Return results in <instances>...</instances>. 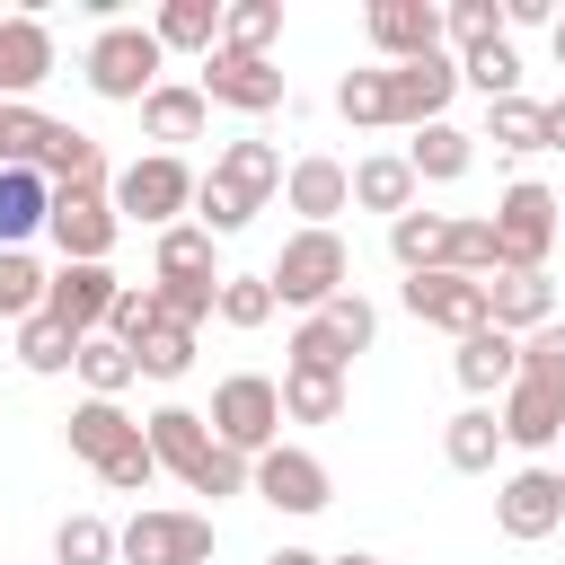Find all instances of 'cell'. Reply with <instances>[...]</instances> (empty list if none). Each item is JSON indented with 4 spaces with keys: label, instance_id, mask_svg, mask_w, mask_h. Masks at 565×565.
<instances>
[{
    "label": "cell",
    "instance_id": "d590c367",
    "mask_svg": "<svg viewBox=\"0 0 565 565\" xmlns=\"http://www.w3.org/2000/svg\"><path fill=\"white\" fill-rule=\"evenodd\" d=\"M274 35H282V0H230L221 9V44L230 53H274Z\"/></svg>",
    "mask_w": 565,
    "mask_h": 565
},
{
    "label": "cell",
    "instance_id": "7a4b0ae2",
    "mask_svg": "<svg viewBox=\"0 0 565 565\" xmlns=\"http://www.w3.org/2000/svg\"><path fill=\"white\" fill-rule=\"evenodd\" d=\"M274 194H282V150H274V141H221V150H212V177H203V194H194V221H203L212 238H238Z\"/></svg>",
    "mask_w": 565,
    "mask_h": 565
},
{
    "label": "cell",
    "instance_id": "4fadbf2b",
    "mask_svg": "<svg viewBox=\"0 0 565 565\" xmlns=\"http://www.w3.org/2000/svg\"><path fill=\"white\" fill-rule=\"evenodd\" d=\"M450 97H459V62L450 53H424V62H397L388 71V124H406V132L450 124Z\"/></svg>",
    "mask_w": 565,
    "mask_h": 565
},
{
    "label": "cell",
    "instance_id": "277c9868",
    "mask_svg": "<svg viewBox=\"0 0 565 565\" xmlns=\"http://www.w3.org/2000/svg\"><path fill=\"white\" fill-rule=\"evenodd\" d=\"M159 62H168V44L150 35V26H97V44H88V88L106 97V106H141L150 88H159Z\"/></svg>",
    "mask_w": 565,
    "mask_h": 565
},
{
    "label": "cell",
    "instance_id": "8992f818",
    "mask_svg": "<svg viewBox=\"0 0 565 565\" xmlns=\"http://www.w3.org/2000/svg\"><path fill=\"white\" fill-rule=\"evenodd\" d=\"M556 194L539 185V177H521V185H503V203H494V256H503V274H547V247H556Z\"/></svg>",
    "mask_w": 565,
    "mask_h": 565
},
{
    "label": "cell",
    "instance_id": "cb8c5ba5",
    "mask_svg": "<svg viewBox=\"0 0 565 565\" xmlns=\"http://www.w3.org/2000/svg\"><path fill=\"white\" fill-rule=\"evenodd\" d=\"M486 300H494V327H503V335H539V327L556 318V282H547V274H494Z\"/></svg>",
    "mask_w": 565,
    "mask_h": 565
},
{
    "label": "cell",
    "instance_id": "30bf717a",
    "mask_svg": "<svg viewBox=\"0 0 565 565\" xmlns=\"http://www.w3.org/2000/svg\"><path fill=\"white\" fill-rule=\"evenodd\" d=\"M247 494H256V503H274V512H291V521H309V512H327L335 477H327V459H318V450H300V441H274V450L256 459Z\"/></svg>",
    "mask_w": 565,
    "mask_h": 565
},
{
    "label": "cell",
    "instance_id": "9c48e42d",
    "mask_svg": "<svg viewBox=\"0 0 565 565\" xmlns=\"http://www.w3.org/2000/svg\"><path fill=\"white\" fill-rule=\"evenodd\" d=\"M115 565H212V521L203 512H132L115 530Z\"/></svg>",
    "mask_w": 565,
    "mask_h": 565
},
{
    "label": "cell",
    "instance_id": "484cf974",
    "mask_svg": "<svg viewBox=\"0 0 565 565\" xmlns=\"http://www.w3.org/2000/svg\"><path fill=\"white\" fill-rule=\"evenodd\" d=\"M44 185H53V194H71V185H115V177H106V150H97V132H79V124H53V141H44Z\"/></svg>",
    "mask_w": 565,
    "mask_h": 565
},
{
    "label": "cell",
    "instance_id": "ac0fdd59",
    "mask_svg": "<svg viewBox=\"0 0 565 565\" xmlns=\"http://www.w3.org/2000/svg\"><path fill=\"white\" fill-rule=\"evenodd\" d=\"M44 79H53V26H44L35 9L0 18V97H9V106H26Z\"/></svg>",
    "mask_w": 565,
    "mask_h": 565
},
{
    "label": "cell",
    "instance_id": "db71d44e",
    "mask_svg": "<svg viewBox=\"0 0 565 565\" xmlns=\"http://www.w3.org/2000/svg\"><path fill=\"white\" fill-rule=\"evenodd\" d=\"M547 35H556V71H565V18H556V26H547Z\"/></svg>",
    "mask_w": 565,
    "mask_h": 565
},
{
    "label": "cell",
    "instance_id": "b9f144b4",
    "mask_svg": "<svg viewBox=\"0 0 565 565\" xmlns=\"http://www.w3.org/2000/svg\"><path fill=\"white\" fill-rule=\"evenodd\" d=\"M441 274H468V282H494L503 256H494V221H450V256Z\"/></svg>",
    "mask_w": 565,
    "mask_h": 565
},
{
    "label": "cell",
    "instance_id": "f6af8a7d",
    "mask_svg": "<svg viewBox=\"0 0 565 565\" xmlns=\"http://www.w3.org/2000/svg\"><path fill=\"white\" fill-rule=\"evenodd\" d=\"M274 309H282V300H274V282H265V274H221V327H238V335H247V327H265Z\"/></svg>",
    "mask_w": 565,
    "mask_h": 565
},
{
    "label": "cell",
    "instance_id": "4dcf8cb0",
    "mask_svg": "<svg viewBox=\"0 0 565 565\" xmlns=\"http://www.w3.org/2000/svg\"><path fill=\"white\" fill-rule=\"evenodd\" d=\"M335 415H344V380L282 362V424H335Z\"/></svg>",
    "mask_w": 565,
    "mask_h": 565
},
{
    "label": "cell",
    "instance_id": "8d00e7d4",
    "mask_svg": "<svg viewBox=\"0 0 565 565\" xmlns=\"http://www.w3.org/2000/svg\"><path fill=\"white\" fill-rule=\"evenodd\" d=\"M291 371H335V380H344V371H353V344H344V335H335V318H327V309H318V318H300V327H291Z\"/></svg>",
    "mask_w": 565,
    "mask_h": 565
},
{
    "label": "cell",
    "instance_id": "5b68a950",
    "mask_svg": "<svg viewBox=\"0 0 565 565\" xmlns=\"http://www.w3.org/2000/svg\"><path fill=\"white\" fill-rule=\"evenodd\" d=\"M194 194H203V177H194L177 150H150V159H132V168L115 177V212L141 221V230H177V221L194 212Z\"/></svg>",
    "mask_w": 565,
    "mask_h": 565
},
{
    "label": "cell",
    "instance_id": "d6986e66",
    "mask_svg": "<svg viewBox=\"0 0 565 565\" xmlns=\"http://www.w3.org/2000/svg\"><path fill=\"white\" fill-rule=\"evenodd\" d=\"M62 441H71V459L115 468V459L141 441V424L124 415V397H79V406H71V424H62Z\"/></svg>",
    "mask_w": 565,
    "mask_h": 565
},
{
    "label": "cell",
    "instance_id": "1f68e13d",
    "mask_svg": "<svg viewBox=\"0 0 565 565\" xmlns=\"http://www.w3.org/2000/svg\"><path fill=\"white\" fill-rule=\"evenodd\" d=\"M459 79L486 97V106H503V97H521V53H512V35H494V44H477V53H459Z\"/></svg>",
    "mask_w": 565,
    "mask_h": 565
},
{
    "label": "cell",
    "instance_id": "74e56055",
    "mask_svg": "<svg viewBox=\"0 0 565 565\" xmlns=\"http://www.w3.org/2000/svg\"><path fill=\"white\" fill-rule=\"evenodd\" d=\"M132 362H141V380H185V371H194V327L159 318V327L132 344Z\"/></svg>",
    "mask_w": 565,
    "mask_h": 565
},
{
    "label": "cell",
    "instance_id": "52a82bcc",
    "mask_svg": "<svg viewBox=\"0 0 565 565\" xmlns=\"http://www.w3.org/2000/svg\"><path fill=\"white\" fill-rule=\"evenodd\" d=\"M212 433H221L238 459H265L274 433H282V380H265V371H230V380L212 388Z\"/></svg>",
    "mask_w": 565,
    "mask_h": 565
},
{
    "label": "cell",
    "instance_id": "9a60e30c",
    "mask_svg": "<svg viewBox=\"0 0 565 565\" xmlns=\"http://www.w3.org/2000/svg\"><path fill=\"white\" fill-rule=\"evenodd\" d=\"M362 26H371V44H380V62H388V71H397V62H424V53H441V44H450L433 0H371V9H362Z\"/></svg>",
    "mask_w": 565,
    "mask_h": 565
},
{
    "label": "cell",
    "instance_id": "ab89813d",
    "mask_svg": "<svg viewBox=\"0 0 565 565\" xmlns=\"http://www.w3.org/2000/svg\"><path fill=\"white\" fill-rule=\"evenodd\" d=\"M53 565H115V521L106 512H71L53 530Z\"/></svg>",
    "mask_w": 565,
    "mask_h": 565
},
{
    "label": "cell",
    "instance_id": "816d5d0a",
    "mask_svg": "<svg viewBox=\"0 0 565 565\" xmlns=\"http://www.w3.org/2000/svg\"><path fill=\"white\" fill-rule=\"evenodd\" d=\"M265 565H327V556H318V547H274Z\"/></svg>",
    "mask_w": 565,
    "mask_h": 565
},
{
    "label": "cell",
    "instance_id": "d6a6232c",
    "mask_svg": "<svg viewBox=\"0 0 565 565\" xmlns=\"http://www.w3.org/2000/svg\"><path fill=\"white\" fill-rule=\"evenodd\" d=\"M159 282H221V274H212V230H203V221L159 230Z\"/></svg>",
    "mask_w": 565,
    "mask_h": 565
},
{
    "label": "cell",
    "instance_id": "7bdbcfd3",
    "mask_svg": "<svg viewBox=\"0 0 565 565\" xmlns=\"http://www.w3.org/2000/svg\"><path fill=\"white\" fill-rule=\"evenodd\" d=\"M44 282H53V274H44L26 247H0V318H35V309H44Z\"/></svg>",
    "mask_w": 565,
    "mask_h": 565
},
{
    "label": "cell",
    "instance_id": "836d02e7",
    "mask_svg": "<svg viewBox=\"0 0 565 565\" xmlns=\"http://www.w3.org/2000/svg\"><path fill=\"white\" fill-rule=\"evenodd\" d=\"M18 362H26L35 380H53V371H79V335H71V327H53V318L35 309V318H18Z\"/></svg>",
    "mask_w": 565,
    "mask_h": 565
},
{
    "label": "cell",
    "instance_id": "44dd1931",
    "mask_svg": "<svg viewBox=\"0 0 565 565\" xmlns=\"http://www.w3.org/2000/svg\"><path fill=\"white\" fill-rule=\"evenodd\" d=\"M494 415H503V441H512V450H556V441H565V388L512 380Z\"/></svg>",
    "mask_w": 565,
    "mask_h": 565
},
{
    "label": "cell",
    "instance_id": "ffe728a7",
    "mask_svg": "<svg viewBox=\"0 0 565 565\" xmlns=\"http://www.w3.org/2000/svg\"><path fill=\"white\" fill-rule=\"evenodd\" d=\"M450 371H459V388L486 406V397H503V388L521 380V335H503V327H477V335H459Z\"/></svg>",
    "mask_w": 565,
    "mask_h": 565
},
{
    "label": "cell",
    "instance_id": "c3c4849f",
    "mask_svg": "<svg viewBox=\"0 0 565 565\" xmlns=\"http://www.w3.org/2000/svg\"><path fill=\"white\" fill-rule=\"evenodd\" d=\"M521 380H539V388H565V327L547 318L539 335H521Z\"/></svg>",
    "mask_w": 565,
    "mask_h": 565
},
{
    "label": "cell",
    "instance_id": "2e32d148",
    "mask_svg": "<svg viewBox=\"0 0 565 565\" xmlns=\"http://www.w3.org/2000/svg\"><path fill=\"white\" fill-rule=\"evenodd\" d=\"M115 291H124V282H115L106 265H62V274L44 282V318H53V327H71V335L88 344V335H106Z\"/></svg>",
    "mask_w": 565,
    "mask_h": 565
},
{
    "label": "cell",
    "instance_id": "60d3db41",
    "mask_svg": "<svg viewBox=\"0 0 565 565\" xmlns=\"http://www.w3.org/2000/svg\"><path fill=\"white\" fill-rule=\"evenodd\" d=\"M44 141H53V115L0 97V168H44Z\"/></svg>",
    "mask_w": 565,
    "mask_h": 565
},
{
    "label": "cell",
    "instance_id": "8fae6325",
    "mask_svg": "<svg viewBox=\"0 0 565 565\" xmlns=\"http://www.w3.org/2000/svg\"><path fill=\"white\" fill-rule=\"evenodd\" d=\"M494 530L521 539V547H539L547 530H565V477L556 468H512L494 486Z\"/></svg>",
    "mask_w": 565,
    "mask_h": 565
},
{
    "label": "cell",
    "instance_id": "e575fe53",
    "mask_svg": "<svg viewBox=\"0 0 565 565\" xmlns=\"http://www.w3.org/2000/svg\"><path fill=\"white\" fill-rule=\"evenodd\" d=\"M486 141L494 150H547V106L539 97H503V106H486Z\"/></svg>",
    "mask_w": 565,
    "mask_h": 565
},
{
    "label": "cell",
    "instance_id": "f546056e",
    "mask_svg": "<svg viewBox=\"0 0 565 565\" xmlns=\"http://www.w3.org/2000/svg\"><path fill=\"white\" fill-rule=\"evenodd\" d=\"M388 256H397L406 274H441V256H450V212H406V221H388Z\"/></svg>",
    "mask_w": 565,
    "mask_h": 565
},
{
    "label": "cell",
    "instance_id": "ba28073f",
    "mask_svg": "<svg viewBox=\"0 0 565 565\" xmlns=\"http://www.w3.org/2000/svg\"><path fill=\"white\" fill-rule=\"evenodd\" d=\"M44 238L62 247V265H106V256H115V238H124L115 185H71V194H53V221H44Z\"/></svg>",
    "mask_w": 565,
    "mask_h": 565
},
{
    "label": "cell",
    "instance_id": "4316f807",
    "mask_svg": "<svg viewBox=\"0 0 565 565\" xmlns=\"http://www.w3.org/2000/svg\"><path fill=\"white\" fill-rule=\"evenodd\" d=\"M468 159H477V132H459V124H424V132L406 141L415 185H459V177H468Z\"/></svg>",
    "mask_w": 565,
    "mask_h": 565
},
{
    "label": "cell",
    "instance_id": "83f0119b",
    "mask_svg": "<svg viewBox=\"0 0 565 565\" xmlns=\"http://www.w3.org/2000/svg\"><path fill=\"white\" fill-rule=\"evenodd\" d=\"M494 450H503V415H494V406H459V415L441 424V459H450L459 477H486Z\"/></svg>",
    "mask_w": 565,
    "mask_h": 565
},
{
    "label": "cell",
    "instance_id": "7c38bea8",
    "mask_svg": "<svg viewBox=\"0 0 565 565\" xmlns=\"http://www.w3.org/2000/svg\"><path fill=\"white\" fill-rule=\"evenodd\" d=\"M194 88H203L212 106H238V115H274V106H282V71H274V53H230V44H212Z\"/></svg>",
    "mask_w": 565,
    "mask_h": 565
},
{
    "label": "cell",
    "instance_id": "11a10c76",
    "mask_svg": "<svg viewBox=\"0 0 565 565\" xmlns=\"http://www.w3.org/2000/svg\"><path fill=\"white\" fill-rule=\"evenodd\" d=\"M327 565H388V556H327Z\"/></svg>",
    "mask_w": 565,
    "mask_h": 565
},
{
    "label": "cell",
    "instance_id": "ee69618b",
    "mask_svg": "<svg viewBox=\"0 0 565 565\" xmlns=\"http://www.w3.org/2000/svg\"><path fill=\"white\" fill-rule=\"evenodd\" d=\"M335 115L362 124V132H380L388 124V71H344L335 79Z\"/></svg>",
    "mask_w": 565,
    "mask_h": 565
},
{
    "label": "cell",
    "instance_id": "9f6ffc18",
    "mask_svg": "<svg viewBox=\"0 0 565 565\" xmlns=\"http://www.w3.org/2000/svg\"><path fill=\"white\" fill-rule=\"evenodd\" d=\"M556 477H565V468H556Z\"/></svg>",
    "mask_w": 565,
    "mask_h": 565
},
{
    "label": "cell",
    "instance_id": "d4e9b609",
    "mask_svg": "<svg viewBox=\"0 0 565 565\" xmlns=\"http://www.w3.org/2000/svg\"><path fill=\"white\" fill-rule=\"evenodd\" d=\"M53 221V185L44 168H0V247H26Z\"/></svg>",
    "mask_w": 565,
    "mask_h": 565
},
{
    "label": "cell",
    "instance_id": "6da1fadb",
    "mask_svg": "<svg viewBox=\"0 0 565 565\" xmlns=\"http://www.w3.org/2000/svg\"><path fill=\"white\" fill-rule=\"evenodd\" d=\"M150 450H159V468L168 477H185V494H247V477H256V459H238L221 433H212V415H194V406H159L150 424Z\"/></svg>",
    "mask_w": 565,
    "mask_h": 565
},
{
    "label": "cell",
    "instance_id": "f5cc1de1",
    "mask_svg": "<svg viewBox=\"0 0 565 565\" xmlns=\"http://www.w3.org/2000/svg\"><path fill=\"white\" fill-rule=\"evenodd\" d=\"M547 150H565V97H547Z\"/></svg>",
    "mask_w": 565,
    "mask_h": 565
},
{
    "label": "cell",
    "instance_id": "7dc6e473",
    "mask_svg": "<svg viewBox=\"0 0 565 565\" xmlns=\"http://www.w3.org/2000/svg\"><path fill=\"white\" fill-rule=\"evenodd\" d=\"M159 318H168V309H159V282H124L115 309H106V335H115V344H141Z\"/></svg>",
    "mask_w": 565,
    "mask_h": 565
},
{
    "label": "cell",
    "instance_id": "603a6c76",
    "mask_svg": "<svg viewBox=\"0 0 565 565\" xmlns=\"http://www.w3.org/2000/svg\"><path fill=\"white\" fill-rule=\"evenodd\" d=\"M353 203L406 221V212H415V168H406V150H371V159H353Z\"/></svg>",
    "mask_w": 565,
    "mask_h": 565
},
{
    "label": "cell",
    "instance_id": "f907efd6",
    "mask_svg": "<svg viewBox=\"0 0 565 565\" xmlns=\"http://www.w3.org/2000/svg\"><path fill=\"white\" fill-rule=\"evenodd\" d=\"M150 477H159V450H150V433H141V441H132L115 468H97V486H106V494H150Z\"/></svg>",
    "mask_w": 565,
    "mask_h": 565
},
{
    "label": "cell",
    "instance_id": "e0dca14e",
    "mask_svg": "<svg viewBox=\"0 0 565 565\" xmlns=\"http://www.w3.org/2000/svg\"><path fill=\"white\" fill-rule=\"evenodd\" d=\"M282 203L300 212V230H335V212L353 203V168L327 159V150H309V159L282 168Z\"/></svg>",
    "mask_w": 565,
    "mask_h": 565
},
{
    "label": "cell",
    "instance_id": "5bb4252c",
    "mask_svg": "<svg viewBox=\"0 0 565 565\" xmlns=\"http://www.w3.org/2000/svg\"><path fill=\"white\" fill-rule=\"evenodd\" d=\"M406 318H424L441 335H477V327H494V300L468 274H406Z\"/></svg>",
    "mask_w": 565,
    "mask_h": 565
},
{
    "label": "cell",
    "instance_id": "7402d4cb",
    "mask_svg": "<svg viewBox=\"0 0 565 565\" xmlns=\"http://www.w3.org/2000/svg\"><path fill=\"white\" fill-rule=\"evenodd\" d=\"M203 124H212V97L185 88V79H159V88L141 97V132H150V141H203Z\"/></svg>",
    "mask_w": 565,
    "mask_h": 565
},
{
    "label": "cell",
    "instance_id": "bcb514c9",
    "mask_svg": "<svg viewBox=\"0 0 565 565\" xmlns=\"http://www.w3.org/2000/svg\"><path fill=\"white\" fill-rule=\"evenodd\" d=\"M441 35H450L459 53H477V44L512 35V26H503V0H450V9H441Z\"/></svg>",
    "mask_w": 565,
    "mask_h": 565
},
{
    "label": "cell",
    "instance_id": "f1b7e54d",
    "mask_svg": "<svg viewBox=\"0 0 565 565\" xmlns=\"http://www.w3.org/2000/svg\"><path fill=\"white\" fill-rule=\"evenodd\" d=\"M150 35H159L168 53H212V44H221V0H159Z\"/></svg>",
    "mask_w": 565,
    "mask_h": 565
},
{
    "label": "cell",
    "instance_id": "f35d334b",
    "mask_svg": "<svg viewBox=\"0 0 565 565\" xmlns=\"http://www.w3.org/2000/svg\"><path fill=\"white\" fill-rule=\"evenodd\" d=\"M79 380H88V397H124V388L141 380V362H132V344L88 335V344H79Z\"/></svg>",
    "mask_w": 565,
    "mask_h": 565
},
{
    "label": "cell",
    "instance_id": "681fc988",
    "mask_svg": "<svg viewBox=\"0 0 565 565\" xmlns=\"http://www.w3.org/2000/svg\"><path fill=\"white\" fill-rule=\"evenodd\" d=\"M159 309L177 327H203V318H221V282H159Z\"/></svg>",
    "mask_w": 565,
    "mask_h": 565
},
{
    "label": "cell",
    "instance_id": "3957f363",
    "mask_svg": "<svg viewBox=\"0 0 565 565\" xmlns=\"http://www.w3.org/2000/svg\"><path fill=\"white\" fill-rule=\"evenodd\" d=\"M265 282H274V300H282V309L318 318V309H327V300L353 282V256H344V238H335V230H291Z\"/></svg>",
    "mask_w": 565,
    "mask_h": 565
}]
</instances>
